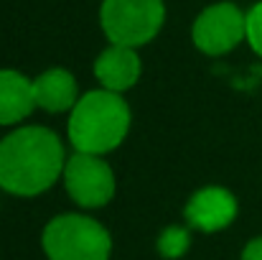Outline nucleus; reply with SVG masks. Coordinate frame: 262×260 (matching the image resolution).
<instances>
[{"label":"nucleus","instance_id":"obj_11","mask_svg":"<svg viewBox=\"0 0 262 260\" xmlns=\"http://www.w3.org/2000/svg\"><path fill=\"white\" fill-rule=\"evenodd\" d=\"M188 232L186 230H181V227H168V230H163L161 232V237H158V250H161V255L168 260L173 258H181L186 250H188Z\"/></svg>","mask_w":262,"mask_h":260},{"label":"nucleus","instance_id":"obj_8","mask_svg":"<svg viewBox=\"0 0 262 260\" xmlns=\"http://www.w3.org/2000/svg\"><path fill=\"white\" fill-rule=\"evenodd\" d=\"M94 74H97L102 89H110V92L120 94V92L130 89L138 82V77H140V56L130 46L112 44L110 49H104L97 56Z\"/></svg>","mask_w":262,"mask_h":260},{"label":"nucleus","instance_id":"obj_6","mask_svg":"<svg viewBox=\"0 0 262 260\" xmlns=\"http://www.w3.org/2000/svg\"><path fill=\"white\" fill-rule=\"evenodd\" d=\"M64 186L69 191V196L79 204V207H102L115 196V173L107 166V161H102L99 156L92 153H74L67 158L64 166Z\"/></svg>","mask_w":262,"mask_h":260},{"label":"nucleus","instance_id":"obj_12","mask_svg":"<svg viewBox=\"0 0 262 260\" xmlns=\"http://www.w3.org/2000/svg\"><path fill=\"white\" fill-rule=\"evenodd\" d=\"M247 41L252 51L262 56V0L247 10Z\"/></svg>","mask_w":262,"mask_h":260},{"label":"nucleus","instance_id":"obj_9","mask_svg":"<svg viewBox=\"0 0 262 260\" xmlns=\"http://www.w3.org/2000/svg\"><path fill=\"white\" fill-rule=\"evenodd\" d=\"M33 97H36V107L46 112L74 110V105L79 102L77 79L67 69H46L33 79Z\"/></svg>","mask_w":262,"mask_h":260},{"label":"nucleus","instance_id":"obj_13","mask_svg":"<svg viewBox=\"0 0 262 260\" xmlns=\"http://www.w3.org/2000/svg\"><path fill=\"white\" fill-rule=\"evenodd\" d=\"M242 260H262V237H255V240H250L245 245Z\"/></svg>","mask_w":262,"mask_h":260},{"label":"nucleus","instance_id":"obj_5","mask_svg":"<svg viewBox=\"0 0 262 260\" xmlns=\"http://www.w3.org/2000/svg\"><path fill=\"white\" fill-rule=\"evenodd\" d=\"M193 44L209 56L227 54L247 38V13L234 3H214L199 13L193 21Z\"/></svg>","mask_w":262,"mask_h":260},{"label":"nucleus","instance_id":"obj_4","mask_svg":"<svg viewBox=\"0 0 262 260\" xmlns=\"http://www.w3.org/2000/svg\"><path fill=\"white\" fill-rule=\"evenodd\" d=\"M166 21L163 0H102L99 26L117 46L138 49L158 36Z\"/></svg>","mask_w":262,"mask_h":260},{"label":"nucleus","instance_id":"obj_7","mask_svg":"<svg viewBox=\"0 0 262 260\" xmlns=\"http://www.w3.org/2000/svg\"><path fill=\"white\" fill-rule=\"evenodd\" d=\"M237 217V199L222 186H206L191 196L186 204V219L201 232H219L229 227Z\"/></svg>","mask_w":262,"mask_h":260},{"label":"nucleus","instance_id":"obj_10","mask_svg":"<svg viewBox=\"0 0 262 260\" xmlns=\"http://www.w3.org/2000/svg\"><path fill=\"white\" fill-rule=\"evenodd\" d=\"M36 107L33 82L15 69H0V125H15Z\"/></svg>","mask_w":262,"mask_h":260},{"label":"nucleus","instance_id":"obj_2","mask_svg":"<svg viewBox=\"0 0 262 260\" xmlns=\"http://www.w3.org/2000/svg\"><path fill=\"white\" fill-rule=\"evenodd\" d=\"M127 130L130 107L110 89H94L79 97L69 117V141L79 153H110L125 141Z\"/></svg>","mask_w":262,"mask_h":260},{"label":"nucleus","instance_id":"obj_1","mask_svg":"<svg viewBox=\"0 0 262 260\" xmlns=\"http://www.w3.org/2000/svg\"><path fill=\"white\" fill-rule=\"evenodd\" d=\"M67 166L64 146L54 130L28 125L0 141V189L15 196L46 191Z\"/></svg>","mask_w":262,"mask_h":260},{"label":"nucleus","instance_id":"obj_3","mask_svg":"<svg viewBox=\"0 0 262 260\" xmlns=\"http://www.w3.org/2000/svg\"><path fill=\"white\" fill-rule=\"evenodd\" d=\"M43 250L49 260H110V232L84 214H59L43 230Z\"/></svg>","mask_w":262,"mask_h":260}]
</instances>
